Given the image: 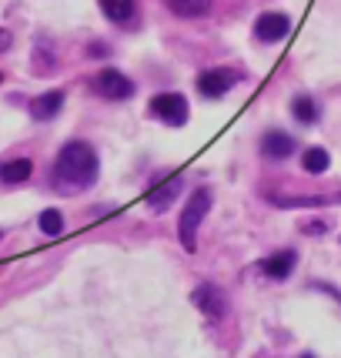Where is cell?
<instances>
[{"label": "cell", "instance_id": "ffe728a7", "mask_svg": "<svg viewBox=\"0 0 341 358\" xmlns=\"http://www.w3.org/2000/svg\"><path fill=\"white\" fill-rule=\"evenodd\" d=\"M10 44H14L10 31H3V27H0V54H3V50H10Z\"/></svg>", "mask_w": 341, "mask_h": 358}, {"label": "cell", "instance_id": "4fadbf2b", "mask_svg": "<svg viewBox=\"0 0 341 358\" xmlns=\"http://www.w3.org/2000/svg\"><path fill=\"white\" fill-rule=\"evenodd\" d=\"M34 174V161L31 157H10L0 164V185H24L31 181Z\"/></svg>", "mask_w": 341, "mask_h": 358}, {"label": "cell", "instance_id": "52a82bcc", "mask_svg": "<svg viewBox=\"0 0 341 358\" xmlns=\"http://www.w3.org/2000/svg\"><path fill=\"white\" fill-rule=\"evenodd\" d=\"M254 34L264 44H278V41H284L291 34V17L278 14V10H268V14H261L254 20Z\"/></svg>", "mask_w": 341, "mask_h": 358}, {"label": "cell", "instance_id": "30bf717a", "mask_svg": "<svg viewBox=\"0 0 341 358\" xmlns=\"http://www.w3.org/2000/svg\"><path fill=\"white\" fill-rule=\"evenodd\" d=\"M181 191H184V178H181V174H174V178H170V181H164L161 187H151V194H147V208L164 215Z\"/></svg>", "mask_w": 341, "mask_h": 358}, {"label": "cell", "instance_id": "44dd1931", "mask_svg": "<svg viewBox=\"0 0 341 358\" xmlns=\"http://www.w3.org/2000/svg\"><path fill=\"white\" fill-rule=\"evenodd\" d=\"M301 358H314V355H301Z\"/></svg>", "mask_w": 341, "mask_h": 358}, {"label": "cell", "instance_id": "7402d4cb", "mask_svg": "<svg viewBox=\"0 0 341 358\" xmlns=\"http://www.w3.org/2000/svg\"><path fill=\"white\" fill-rule=\"evenodd\" d=\"M0 84H3V74H0Z\"/></svg>", "mask_w": 341, "mask_h": 358}, {"label": "cell", "instance_id": "ba28073f", "mask_svg": "<svg viewBox=\"0 0 341 358\" xmlns=\"http://www.w3.org/2000/svg\"><path fill=\"white\" fill-rule=\"evenodd\" d=\"M298 148V141L291 134H284V131H268L261 141V155L268 161H284V157H291Z\"/></svg>", "mask_w": 341, "mask_h": 358}, {"label": "cell", "instance_id": "9c48e42d", "mask_svg": "<svg viewBox=\"0 0 341 358\" xmlns=\"http://www.w3.org/2000/svg\"><path fill=\"white\" fill-rule=\"evenodd\" d=\"M97 3H101V14L117 27H131L138 20V0H97Z\"/></svg>", "mask_w": 341, "mask_h": 358}, {"label": "cell", "instance_id": "5b68a950", "mask_svg": "<svg viewBox=\"0 0 341 358\" xmlns=\"http://www.w3.org/2000/svg\"><path fill=\"white\" fill-rule=\"evenodd\" d=\"M94 91L104 101H127V97H134V80L121 74V71H114V67H104L94 78Z\"/></svg>", "mask_w": 341, "mask_h": 358}, {"label": "cell", "instance_id": "6da1fadb", "mask_svg": "<svg viewBox=\"0 0 341 358\" xmlns=\"http://www.w3.org/2000/svg\"><path fill=\"white\" fill-rule=\"evenodd\" d=\"M101 174V157L87 141H67L57 157H54V171L50 181L61 191H87Z\"/></svg>", "mask_w": 341, "mask_h": 358}, {"label": "cell", "instance_id": "d6986e66", "mask_svg": "<svg viewBox=\"0 0 341 358\" xmlns=\"http://www.w3.org/2000/svg\"><path fill=\"white\" fill-rule=\"evenodd\" d=\"M301 231H305V234H325L328 231V221H308V224H301Z\"/></svg>", "mask_w": 341, "mask_h": 358}, {"label": "cell", "instance_id": "8fae6325", "mask_svg": "<svg viewBox=\"0 0 341 358\" xmlns=\"http://www.w3.org/2000/svg\"><path fill=\"white\" fill-rule=\"evenodd\" d=\"M61 108H64V91H44L31 101V117L44 124V121H54L61 114Z\"/></svg>", "mask_w": 341, "mask_h": 358}, {"label": "cell", "instance_id": "7a4b0ae2", "mask_svg": "<svg viewBox=\"0 0 341 358\" xmlns=\"http://www.w3.org/2000/svg\"><path fill=\"white\" fill-rule=\"evenodd\" d=\"M211 204H215V194H211L208 187H198V191L187 194L184 215H181V224H177V238H181V248H184L187 255L198 251V228H201L204 215L211 211Z\"/></svg>", "mask_w": 341, "mask_h": 358}, {"label": "cell", "instance_id": "ac0fdd59", "mask_svg": "<svg viewBox=\"0 0 341 358\" xmlns=\"http://www.w3.org/2000/svg\"><path fill=\"white\" fill-rule=\"evenodd\" d=\"M37 224H41V231H44L47 238H57V234H64V215L57 211V208H47V211H41Z\"/></svg>", "mask_w": 341, "mask_h": 358}, {"label": "cell", "instance_id": "277c9868", "mask_svg": "<svg viewBox=\"0 0 341 358\" xmlns=\"http://www.w3.org/2000/svg\"><path fill=\"white\" fill-rule=\"evenodd\" d=\"M241 71H234V67H211V71H201L198 74V91L204 97H224V94L238 87L241 84Z\"/></svg>", "mask_w": 341, "mask_h": 358}, {"label": "cell", "instance_id": "5bb4252c", "mask_svg": "<svg viewBox=\"0 0 341 358\" xmlns=\"http://www.w3.org/2000/svg\"><path fill=\"white\" fill-rule=\"evenodd\" d=\"M164 3H168V10L174 17H187V20L204 17L211 7H215V0H164Z\"/></svg>", "mask_w": 341, "mask_h": 358}, {"label": "cell", "instance_id": "3957f363", "mask_svg": "<svg viewBox=\"0 0 341 358\" xmlns=\"http://www.w3.org/2000/svg\"><path fill=\"white\" fill-rule=\"evenodd\" d=\"M147 110H151V117H157L161 124H168V127H184L187 114H191L187 97L184 94H174V91L154 94V97H151V104H147Z\"/></svg>", "mask_w": 341, "mask_h": 358}, {"label": "cell", "instance_id": "9a60e30c", "mask_svg": "<svg viewBox=\"0 0 341 358\" xmlns=\"http://www.w3.org/2000/svg\"><path fill=\"white\" fill-rule=\"evenodd\" d=\"M278 208H318V204H341V194H301V198H271Z\"/></svg>", "mask_w": 341, "mask_h": 358}, {"label": "cell", "instance_id": "7c38bea8", "mask_svg": "<svg viewBox=\"0 0 341 358\" xmlns=\"http://www.w3.org/2000/svg\"><path fill=\"white\" fill-rule=\"evenodd\" d=\"M295 265H298V255L291 248H284V251H278V255H271V258H264L261 271L271 281H284L291 271H295Z\"/></svg>", "mask_w": 341, "mask_h": 358}, {"label": "cell", "instance_id": "603a6c76", "mask_svg": "<svg viewBox=\"0 0 341 358\" xmlns=\"http://www.w3.org/2000/svg\"><path fill=\"white\" fill-rule=\"evenodd\" d=\"M0 238H3V228H0Z\"/></svg>", "mask_w": 341, "mask_h": 358}, {"label": "cell", "instance_id": "8992f818", "mask_svg": "<svg viewBox=\"0 0 341 358\" xmlns=\"http://www.w3.org/2000/svg\"><path fill=\"white\" fill-rule=\"evenodd\" d=\"M191 301H194V308L201 315H208L211 322H221V318L228 315V295H224V288H217L211 281L198 285L194 295H191Z\"/></svg>", "mask_w": 341, "mask_h": 358}, {"label": "cell", "instance_id": "2e32d148", "mask_svg": "<svg viewBox=\"0 0 341 358\" xmlns=\"http://www.w3.org/2000/svg\"><path fill=\"white\" fill-rule=\"evenodd\" d=\"M301 168L308 174H325L331 168V155H328L325 148H308L305 155H301Z\"/></svg>", "mask_w": 341, "mask_h": 358}, {"label": "cell", "instance_id": "e0dca14e", "mask_svg": "<svg viewBox=\"0 0 341 358\" xmlns=\"http://www.w3.org/2000/svg\"><path fill=\"white\" fill-rule=\"evenodd\" d=\"M291 114H295L301 124H314V121H318V104H314V97H311V94H298L295 101H291Z\"/></svg>", "mask_w": 341, "mask_h": 358}]
</instances>
